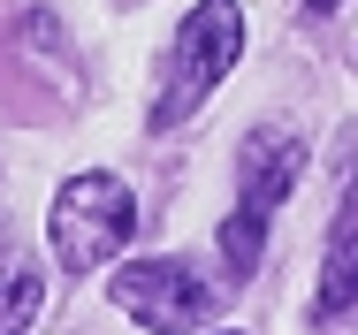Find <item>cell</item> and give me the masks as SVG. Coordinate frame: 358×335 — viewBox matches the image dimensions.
<instances>
[{
  "instance_id": "obj_1",
  "label": "cell",
  "mask_w": 358,
  "mask_h": 335,
  "mask_svg": "<svg viewBox=\"0 0 358 335\" xmlns=\"http://www.w3.org/2000/svg\"><path fill=\"white\" fill-rule=\"evenodd\" d=\"M130 236H138V199H130V183L107 176V168L69 176V183L54 191V206H46V252H54L62 274L107 267Z\"/></svg>"
},
{
  "instance_id": "obj_2",
  "label": "cell",
  "mask_w": 358,
  "mask_h": 335,
  "mask_svg": "<svg viewBox=\"0 0 358 335\" xmlns=\"http://www.w3.org/2000/svg\"><path fill=\"white\" fill-rule=\"evenodd\" d=\"M244 62V8L236 0H199L168 46L160 92H152V130H183V115L214 92L229 69Z\"/></svg>"
},
{
  "instance_id": "obj_3",
  "label": "cell",
  "mask_w": 358,
  "mask_h": 335,
  "mask_svg": "<svg viewBox=\"0 0 358 335\" xmlns=\"http://www.w3.org/2000/svg\"><path fill=\"white\" fill-rule=\"evenodd\" d=\"M297 176H305V137H289V130H252L244 137V206L221 221V259H229V274L259 267L267 221L297 191Z\"/></svg>"
},
{
  "instance_id": "obj_4",
  "label": "cell",
  "mask_w": 358,
  "mask_h": 335,
  "mask_svg": "<svg viewBox=\"0 0 358 335\" xmlns=\"http://www.w3.org/2000/svg\"><path fill=\"white\" fill-rule=\"evenodd\" d=\"M115 305L152 335H191L221 320V290L183 259H130L115 274Z\"/></svg>"
},
{
  "instance_id": "obj_5",
  "label": "cell",
  "mask_w": 358,
  "mask_h": 335,
  "mask_svg": "<svg viewBox=\"0 0 358 335\" xmlns=\"http://www.w3.org/2000/svg\"><path fill=\"white\" fill-rule=\"evenodd\" d=\"M358 320V213L336 221L328 259H320V290H313V328L320 335H351Z\"/></svg>"
},
{
  "instance_id": "obj_6",
  "label": "cell",
  "mask_w": 358,
  "mask_h": 335,
  "mask_svg": "<svg viewBox=\"0 0 358 335\" xmlns=\"http://www.w3.org/2000/svg\"><path fill=\"white\" fill-rule=\"evenodd\" d=\"M38 305H46L38 267H31L15 244H0V335H23L31 320H38Z\"/></svg>"
},
{
  "instance_id": "obj_7",
  "label": "cell",
  "mask_w": 358,
  "mask_h": 335,
  "mask_svg": "<svg viewBox=\"0 0 358 335\" xmlns=\"http://www.w3.org/2000/svg\"><path fill=\"white\" fill-rule=\"evenodd\" d=\"M305 8H313V15H336V0H305Z\"/></svg>"
}]
</instances>
